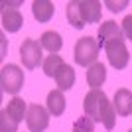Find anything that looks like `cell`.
<instances>
[{
	"label": "cell",
	"instance_id": "obj_17",
	"mask_svg": "<svg viewBox=\"0 0 132 132\" xmlns=\"http://www.w3.org/2000/svg\"><path fill=\"white\" fill-rule=\"evenodd\" d=\"M65 12H67V20H69V24H71L75 30H81V28L87 26V24L83 22L81 8H79V0H73V2H69Z\"/></svg>",
	"mask_w": 132,
	"mask_h": 132
},
{
	"label": "cell",
	"instance_id": "obj_16",
	"mask_svg": "<svg viewBox=\"0 0 132 132\" xmlns=\"http://www.w3.org/2000/svg\"><path fill=\"white\" fill-rule=\"evenodd\" d=\"M6 112H8V114H10L16 122H22L24 116L28 114V105L24 103V99L14 97V99L8 103V106H6Z\"/></svg>",
	"mask_w": 132,
	"mask_h": 132
},
{
	"label": "cell",
	"instance_id": "obj_21",
	"mask_svg": "<svg viewBox=\"0 0 132 132\" xmlns=\"http://www.w3.org/2000/svg\"><path fill=\"white\" fill-rule=\"evenodd\" d=\"M122 34H124V38H128L132 42V16H126L122 20Z\"/></svg>",
	"mask_w": 132,
	"mask_h": 132
},
{
	"label": "cell",
	"instance_id": "obj_11",
	"mask_svg": "<svg viewBox=\"0 0 132 132\" xmlns=\"http://www.w3.org/2000/svg\"><path fill=\"white\" fill-rule=\"evenodd\" d=\"M55 83H57V89L59 91H69V89L75 85V69H73L71 65H67V63H63V65L59 67V71L55 73Z\"/></svg>",
	"mask_w": 132,
	"mask_h": 132
},
{
	"label": "cell",
	"instance_id": "obj_4",
	"mask_svg": "<svg viewBox=\"0 0 132 132\" xmlns=\"http://www.w3.org/2000/svg\"><path fill=\"white\" fill-rule=\"evenodd\" d=\"M42 44L36 42V39H24L22 45H20V59H22L24 67L26 69H38L39 63L44 65V57H42Z\"/></svg>",
	"mask_w": 132,
	"mask_h": 132
},
{
	"label": "cell",
	"instance_id": "obj_18",
	"mask_svg": "<svg viewBox=\"0 0 132 132\" xmlns=\"http://www.w3.org/2000/svg\"><path fill=\"white\" fill-rule=\"evenodd\" d=\"M65 61L61 59V55H57V53H51V55H47L44 59V73L47 75V77H55V73L59 71V67L63 65Z\"/></svg>",
	"mask_w": 132,
	"mask_h": 132
},
{
	"label": "cell",
	"instance_id": "obj_8",
	"mask_svg": "<svg viewBox=\"0 0 132 132\" xmlns=\"http://www.w3.org/2000/svg\"><path fill=\"white\" fill-rule=\"evenodd\" d=\"M79 8H81L83 22L87 26L101 22V10H103L101 2H97V0H83V2H79Z\"/></svg>",
	"mask_w": 132,
	"mask_h": 132
},
{
	"label": "cell",
	"instance_id": "obj_7",
	"mask_svg": "<svg viewBox=\"0 0 132 132\" xmlns=\"http://www.w3.org/2000/svg\"><path fill=\"white\" fill-rule=\"evenodd\" d=\"M116 39H124V34H122V28L114 22V20H105V22L99 26V32H97V44L99 47H106L110 42H116Z\"/></svg>",
	"mask_w": 132,
	"mask_h": 132
},
{
	"label": "cell",
	"instance_id": "obj_9",
	"mask_svg": "<svg viewBox=\"0 0 132 132\" xmlns=\"http://www.w3.org/2000/svg\"><path fill=\"white\" fill-rule=\"evenodd\" d=\"M112 105H114V110H116L118 116L132 114V91H128V89H118L114 93Z\"/></svg>",
	"mask_w": 132,
	"mask_h": 132
},
{
	"label": "cell",
	"instance_id": "obj_13",
	"mask_svg": "<svg viewBox=\"0 0 132 132\" xmlns=\"http://www.w3.org/2000/svg\"><path fill=\"white\" fill-rule=\"evenodd\" d=\"M85 75H87V85L91 89H99L103 83H105V79H106V67L103 65V63H95V65H91L85 71Z\"/></svg>",
	"mask_w": 132,
	"mask_h": 132
},
{
	"label": "cell",
	"instance_id": "obj_3",
	"mask_svg": "<svg viewBox=\"0 0 132 132\" xmlns=\"http://www.w3.org/2000/svg\"><path fill=\"white\" fill-rule=\"evenodd\" d=\"M0 85H2L4 93L16 95L24 87V71L18 65H14V63L4 65L2 71H0Z\"/></svg>",
	"mask_w": 132,
	"mask_h": 132
},
{
	"label": "cell",
	"instance_id": "obj_2",
	"mask_svg": "<svg viewBox=\"0 0 132 132\" xmlns=\"http://www.w3.org/2000/svg\"><path fill=\"white\" fill-rule=\"evenodd\" d=\"M99 44L97 39L91 38V36H85V38H79V42L75 44V63L81 67H91L97 63V57H99Z\"/></svg>",
	"mask_w": 132,
	"mask_h": 132
},
{
	"label": "cell",
	"instance_id": "obj_22",
	"mask_svg": "<svg viewBox=\"0 0 132 132\" xmlns=\"http://www.w3.org/2000/svg\"><path fill=\"white\" fill-rule=\"evenodd\" d=\"M106 6H109L112 12H120L124 6H126V2H110V0H106Z\"/></svg>",
	"mask_w": 132,
	"mask_h": 132
},
{
	"label": "cell",
	"instance_id": "obj_14",
	"mask_svg": "<svg viewBox=\"0 0 132 132\" xmlns=\"http://www.w3.org/2000/svg\"><path fill=\"white\" fill-rule=\"evenodd\" d=\"M45 105H47V110H50L51 116H61L65 112V97H63V91H59V89L57 91H50Z\"/></svg>",
	"mask_w": 132,
	"mask_h": 132
},
{
	"label": "cell",
	"instance_id": "obj_1",
	"mask_svg": "<svg viewBox=\"0 0 132 132\" xmlns=\"http://www.w3.org/2000/svg\"><path fill=\"white\" fill-rule=\"evenodd\" d=\"M83 109L89 118H93V122H103L106 130H112L116 126V110L114 105L109 101L101 89H91L85 99H83Z\"/></svg>",
	"mask_w": 132,
	"mask_h": 132
},
{
	"label": "cell",
	"instance_id": "obj_15",
	"mask_svg": "<svg viewBox=\"0 0 132 132\" xmlns=\"http://www.w3.org/2000/svg\"><path fill=\"white\" fill-rule=\"evenodd\" d=\"M39 44L44 50H47L50 53H57L61 50V45H63V39L61 36L55 30H50V32H44L42 34V38H39Z\"/></svg>",
	"mask_w": 132,
	"mask_h": 132
},
{
	"label": "cell",
	"instance_id": "obj_6",
	"mask_svg": "<svg viewBox=\"0 0 132 132\" xmlns=\"http://www.w3.org/2000/svg\"><path fill=\"white\" fill-rule=\"evenodd\" d=\"M106 59L114 69H124L130 61V53H128L126 45H124V39H116V42H110L105 47Z\"/></svg>",
	"mask_w": 132,
	"mask_h": 132
},
{
	"label": "cell",
	"instance_id": "obj_10",
	"mask_svg": "<svg viewBox=\"0 0 132 132\" xmlns=\"http://www.w3.org/2000/svg\"><path fill=\"white\" fill-rule=\"evenodd\" d=\"M22 24H24V16L20 10H16V8L2 10V28H4V32L14 34L22 28Z\"/></svg>",
	"mask_w": 132,
	"mask_h": 132
},
{
	"label": "cell",
	"instance_id": "obj_19",
	"mask_svg": "<svg viewBox=\"0 0 132 132\" xmlns=\"http://www.w3.org/2000/svg\"><path fill=\"white\" fill-rule=\"evenodd\" d=\"M18 124H20V122L14 120V118L6 112V109L0 110V132H18Z\"/></svg>",
	"mask_w": 132,
	"mask_h": 132
},
{
	"label": "cell",
	"instance_id": "obj_20",
	"mask_svg": "<svg viewBox=\"0 0 132 132\" xmlns=\"http://www.w3.org/2000/svg\"><path fill=\"white\" fill-rule=\"evenodd\" d=\"M73 132H95L93 118H89L87 114H85V116H79L77 120L73 122Z\"/></svg>",
	"mask_w": 132,
	"mask_h": 132
},
{
	"label": "cell",
	"instance_id": "obj_23",
	"mask_svg": "<svg viewBox=\"0 0 132 132\" xmlns=\"http://www.w3.org/2000/svg\"><path fill=\"white\" fill-rule=\"evenodd\" d=\"M128 132H132V128H130V130H128Z\"/></svg>",
	"mask_w": 132,
	"mask_h": 132
},
{
	"label": "cell",
	"instance_id": "obj_5",
	"mask_svg": "<svg viewBox=\"0 0 132 132\" xmlns=\"http://www.w3.org/2000/svg\"><path fill=\"white\" fill-rule=\"evenodd\" d=\"M50 110L44 109L42 105H30L26 114V124L30 132H44L50 126Z\"/></svg>",
	"mask_w": 132,
	"mask_h": 132
},
{
	"label": "cell",
	"instance_id": "obj_12",
	"mask_svg": "<svg viewBox=\"0 0 132 132\" xmlns=\"http://www.w3.org/2000/svg\"><path fill=\"white\" fill-rule=\"evenodd\" d=\"M53 12H55V8H53V4H51L50 0H36L32 4L34 18H36L38 22H42V24L50 22L51 18H53Z\"/></svg>",
	"mask_w": 132,
	"mask_h": 132
}]
</instances>
